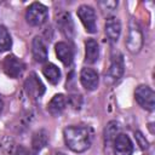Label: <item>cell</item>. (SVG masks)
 <instances>
[{"mask_svg":"<svg viewBox=\"0 0 155 155\" xmlns=\"http://www.w3.org/2000/svg\"><path fill=\"white\" fill-rule=\"evenodd\" d=\"M120 131V125L117 121H110L104 131V139H105V144H110L114 142V139L116 138V136L119 134Z\"/></svg>","mask_w":155,"mask_h":155,"instance_id":"19","label":"cell"},{"mask_svg":"<svg viewBox=\"0 0 155 155\" xmlns=\"http://www.w3.org/2000/svg\"><path fill=\"white\" fill-rule=\"evenodd\" d=\"M104 30H105V36L109 40V42H111V44L116 42L121 34V23H120L119 18H116V17L107 18Z\"/></svg>","mask_w":155,"mask_h":155,"instance_id":"12","label":"cell"},{"mask_svg":"<svg viewBox=\"0 0 155 155\" xmlns=\"http://www.w3.org/2000/svg\"><path fill=\"white\" fill-rule=\"evenodd\" d=\"M57 27L59 31L68 39H73L75 34L74 22L69 12H61L57 15Z\"/></svg>","mask_w":155,"mask_h":155,"instance_id":"10","label":"cell"},{"mask_svg":"<svg viewBox=\"0 0 155 155\" xmlns=\"http://www.w3.org/2000/svg\"><path fill=\"white\" fill-rule=\"evenodd\" d=\"M78 17L80 18L82 25L85 27L87 33H96L97 31V18L94 10L88 5H81L78 8Z\"/></svg>","mask_w":155,"mask_h":155,"instance_id":"6","label":"cell"},{"mask_svg":"<svg viewBox=\"0 0 155 155\" xmlns=\"http://www.w3.org/2000/svg\"><path fill=\"white\" fill-rule=\"evenodd\" d=\"M2 70L7 76L12 79H17L22 75L24 70V64L15 54H8L2 61Z\"/></svg>","mask_w":155,"mask_h":155,"instance_id":"8","label":"cell"},{"mask_svg":"<svg viewBox=\"0 0 155 155\" xmlns=\"http://www.w3.org/2000/svg\"><path fill=\"white\" fill-rule=\"evenodd\" d=\"M136 102L145 110L153 111L155 107V93L151 87L147 85H139L134 91Z\"/></svg>","mask_w":155,"mask_h":155,"instance_id":"5","label":"cell"},{"mask_svg":"<svg viewBox=\"0 0 155 155\" xmlns=\"http://www.w3.org/2000/svg\"><path fill=\"white\" fill-rule=\"evenodd\" d=\"M48 18V10L40 2H33L25 11V19L33 27L42 25Z\"/></svg>","mask_w":155,"mask_h":155,"instance_id":"3","label":"cell"},{"mask_svg":"<svg viewBox=\"0 0 155 155\" xmlns=\"http://www.w3.org/2000/svg\"><path fill=\"white\" fill-rule=\"evenodd\" d=\"M82 103V98L80 94H75V96H70L68 97V104H70L74 109H80Z\"/></svg>","mask_w":155,"mask_h":155,"instance_id":"22","label":"cell"},{"mask_svg":"<svg viewBox=\"0 0 155 155\" xmlns=\"http://www.w3.org/2000/svg\"><path fill=\"white\" fill-rule=\"evenodd\" d=\"M80 82L87 91H94L99 84V75L92 68H82L80 73Z\"/></svg>","mask_w":155,"mask_h":155,"instance_id":"11","label":"cell"},{"mask_svg":"<svg viewBox=\"0 0 155 155\" xmlns=\"http://www.w3.org/2000/svg\"><path fill=\"white\" fill-rule=\"evenodd\" d=\"M113 149L115 155H132L133 143L127 134L119 133L113 142Z\"/></svg>","mask_w":155,"mask_h":155,"instance_id":"9","label":"cell"},{"mask_svg":"<svg viewBox=\"0 0 155 155\" xmlns=\"http://www.w3.org/2000/svg\"><path fill=\"white\" fill-rule=\"evenodd\" d=\"M2 108H4V102H2V99H1V97H0V113H1Z\"/></svg>","mask_w":155,"mask_h":155,"instance_id":"25","label":"cell"},{"mask_svg":"<svg viewBox=\"0 0 155 155\" xmlns=\"http://www.w3.org/2000/svg\"><path fill=\"white\" fill-rule=\"evenodd\" d=\"M24 92L30 99H34V101L39 99L44 94L45 86L35 73L29 74V76L25 79V81H24Z\"/></svg>","mask_w":155,"mask_h":155,"instance_id":"7","label":"cell"},{"mask_svg":"<svg viewBox=\"0 0 155 155\" xmlns=\"http://www.w3.org/2000/svg\"><path fill=\"white\" fill-rule=\"evenodd\" d=\"M125 71V62H124V56L117 52L111 57L110 65L108 68V71L105 73V82L107 84H115L121 79Z\"/></svg>","mask_w":155,"mask_h":155,"instance_id":"4","label":"cell"},{"mask_svg":"<svg viewBox=\"0 0 155 155\" xmlns=\"http://www.w3.org/2000/svg\"><path fill=\"white\" fill-rule=\"evenodd\" d=\"M13 155H30V153H29V150H28V149H25L24 147L18 145V147L16 148V151H15V154H13Z\"/></svg>","mask_w":155,"mask_h":155,"instance_id":"24","label":"cell"},{"mask_svg":"<svg viewBox=\"0 0 155 155\" xmlns=\"http://www.w3.org/2000/svg\"><path fill=\"white\" fill-rule=\"evenodd\" d=\"M93 128L86 125L68 126L63 131V137L67 147L75 153H82L87 150L93 140Z\"/></svg>","mask_w":155,"mask_h":155,"instance_id":"1","label":"cell"},{"mask_svg":"<svg viewBox=\"0 0 155 155\" xmlns=\"http://www.w3.org/2000/svg\"><path fill=\"white\" fill-rule=\"evenodd\" d=\"M99 7L102 8V11L105 13V12H113L116 7H117V1H99Z\"/></svg>","mask_w":155,"mask_h":155,"instance_id":"21","label":"cell"},{"mask_svg":"<svg viewBox=\"0 0 155 155\" xmlns=\"http://www.w3.org/2000/svg\"><path fill=\"white\" fill-rule=\"evenodd\" d=\"M67 105H68V98L64 94L58 93V94H54L48 102L47 110L52 116H59L65 110Z\"/></svg>","mask_w":155,"mask_h":155,"instance_id":"13","label":"cell"},{"mask_svg":"<svg viewBox=\"0 0 155 155\" xmlns=\"http://www.w3.org/2000/svg\"><path fill=\"white\" fill-rule=\"evenodd\" d=\"M136 138H137V140H138V144H139V147H140V149H148V147H149V143H148V140L145 139V137L139 132V131H137L136 132Z\"/></svg>","mask_w":155,"mask_h":155,"instance_id":"23","label":"cell"},{"mask_svg":"<svg viewBox=\"0 0 155 155\" xmlns=\"http://www.w3.org/2000/svg\"><path fill=\"white\" fill-rule=\"evenodd\" d=\"M56 155H64V154H63V153H57Z\"/></svg>","mask_w":155,"mask_h":155,"instance_id":"26","label":"cell"},{"mask_svg":"<svg viewBox=\"0 0 155 155\" xmlns=\"http://www.w3.org/2000/svg\"><path fill=\"white\" fill-rule=\"evenodd\" d=\"M31 54L35 62L44 63L47 61V47L42 38L35 36L31 42Z\"/></svg>","mask_w":155,"mask_h":155,"instance_id":"14","label":"cell"},{"mask_svg":"<svg viewBox=\"0 0 155 155\" xmlns=\"http://www.w3.org/2000/svg\"><path fill=\"white\" fill-rule=\"evenodd\" d=\"M42 74L47 79V81L52 85H57L61 80V70L58 69L57 65H54L52 63H48V64L44 65Z\"/></svg>","mask_w":155,"mask_h":155,"instance_id":"18","label":"cell"},{"mask_svg":"<svg viewBox=\"0 0 155 155\" xmlns=\"http://www.w3.org/2000/svg\"><path fill=\"white\" fill-rule=\"evenodd\" d=\"M99 57V45L94 39H87L85 41V62L93 64Z\"/></svg>","mask_w":155,"mask_h":155,"instance_id":"16","label":"cell"},{"mask_svg":"<svg viewBox=\"0 0 155 155\" xmlns=\"http://www.w3.org/2000/svg\"><path fill=\"white\" fill-rule=\"evenodd\" d=\"M48 142V134L45 130H39L36 131L34 134H33V138H31V149L36 154L39 153L42 148L46 147Z\"/></svg>","mask_w":155,"mask_h":155,"instance_id":"17","label":"cell"},{"mask_svg":"<svg viewBox=\"0 0 155 155\" xmlns=\"http://www.w3.org/2000/svg\"><path fill=\"white\" fill-rule=\"evenodd\" d=\"M12 46V39L6 27L0 24V53L8 51Z\"/></svg>","mask_w":155,"mask_h":155,"instance_id":"20","label":"cell"},{"mask_svg":"<svg viewBox=\"0 0 155 155\" xmlns=\"http://www.w3.org/2000/svg\"><path fill=\"white\" fill-rule=\"evenodd\" d=\"M143 42H144V38H143L142 28L134 18H131L128 23V33L126 38V47L128 52L133 54L138 53L143 47Z\"/></svg>","mask_w":155,"mask_h":155,"instance_id":"2","label":"cell"},{"mask_svg":"<svg viewBox=\"0 0 155 155\" xmlns=\"http://www.w3.org/2000/svg\"><path fill=\"white\" fill-rule=\"evenodd\" d=\"M54 51L58 57V59L64 64V65H70L74 58V52L73 48L69 44L64 41H59L54 45Z\"/></svg>","mask_w":155,"mask_h":155,"instance_id":"15","label":"cell"}]
</instances>
